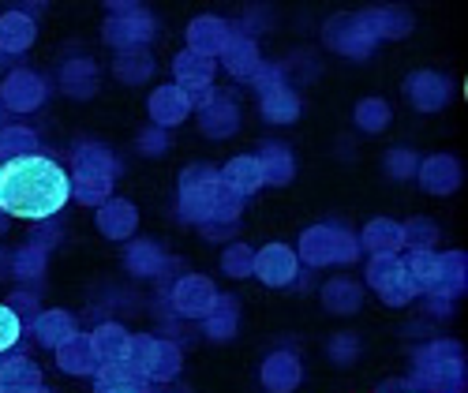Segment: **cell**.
Masks as SVG:
<instances>
[{
  "instance_id": "obj_1",
  "label": "cell",
  "mask_w": 468,
  "mask_h": 393,
  "mask_svg": "<svg viewBox=\"0 0 468 393\" xmlns=\"http://www.w3.org/2000/svg\"><path fill=\"white\" fill-rule=\"evenodd\" d=\"M71 195L68 173L42 154H19L0 165V210L23 218V221H42L53 218Z\"/></svg>"
},
{
  "instance_id": "obj_3",
  "label": "cell",
  "mask_w": 468,
  "mask_h": 393,
  "mask_svg": "<svg viewBox=\"0 0 468 393\" xmlns=\"http://www.w3.org/2000/svg\"><path fill=\"white\" fill-rule=\"evenodd\" d=\"M409 393H416V389H409Z\"/></svg>"
},
{
  "instance_id": "obj_2",
  "label": "cell",
  "mask_w": 468,
  "mask_h": 393,
  "mask_svg": "<svg viewBox=\"0 0 468 393\" xmlns=\"http://www.w3.org/2000/svg\"><path fill=\"white\" fill-rule=\"evenodd\" d=\"M23 337V323H19V314L12 307L0 303V352H8L16 348V341Z\"/></svg>"
}]
</instances>
